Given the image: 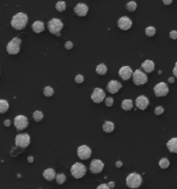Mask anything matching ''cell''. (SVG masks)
<instances>
[{
	"mask_svg": "<svg viewBox=\"0 0 177 189\" xmlns=\"http://www.w3.org/2000/svg\"><path fill=\"white\" fill-rule=\"evenodd\" d=\"M173 0H163V3L166 6H169L172 4Z\"/></svg>",
	"mask_w": 177,
	"mask_h": 189,
	"instance_id": "cell-41",
	"label": "cell"
},
{
	"mask_svg": "<svg viewBox=\"0 0 177 189\" xmlns=\"http://www.w3.org/2000/svg\"><path fill=\"white\" fill-rule=\"evenodd\" d=\"M14 126L18 132H20L27 128L28 126V121L26 117L24 115H17L14 118Z\"/></svg>",
	"mask_w": 177,
	"mask_h": 189,
	"instance_id": "cell-9",
	"label": "cell"
},
{
	"mask_svg": "<svg viewBox=\"0 0 177 189\" xmlns=\"http://www.w3.org/2000/svg\"><path fill=\"white\" fill-rule=\"evenodd\" d=\"M78 157L82 160H87L91 157L92 155V151L89 147L86 145L79 146L77 150Z\"/></svg>",
	"mask_w": 177,
	"mask_h": 189,
	"instance_id": "cell-11",
	"label": "cell"
},
{
	"mask_svg": "<svg viewBox=\"0 0 177 189\" xmlns=\"http://www.w3.org/2000/svg\"><path fill=\"white\" fill-rule=\"evenodd\" d=\"M166 146L170 152L177 153V137L170 139L167 142Z\"/></svg>",
	"mask_w": 177,
	"mask_h": 189,
	"instance_id": "cell-20",
	"label": "cell"
},
{
	"mask_svg": "<svg viewBox=\"0 0 177 189\" xmlns=\"http://www.w3.org/2000/svg\"><path fill=\"white\" fill-rule=\"evenodd\" d=\"M156 30L154 27H148L145 28V34L148 37H153L156 34Z\"/></svg>",
	"mask_w": 177,
	"mask_h": 189,
	"instance_id": "cell-32",
	"label": "cell"
},
{
	"mask_svg": "<svg viewBox=\"0 0 177 189\" xmlns=\"http://www.w3.org/2000/svg\"><path fill=\"white\" fill-rule=\"evenodd\" d=\"M40 189H42V188H40Z\"/></svg>",
	"mask_w": 177,
	"mask_h": 189,
	"instance_id": "cell-46",
	"label": "cell"
},
{
	"mask_svg": "<svg viewBox=\"0 0 177 189\" xmlns=\"http://www.w3.org/2000/svg\"><path fill=\"white\" fill-rule=\"evenodd\" d=\"M15 145L22 148H26L31 143V137L27 133L19 134L15 137Z\"/></svg>",
	"mask_w": 177,
	"mask_h": 189,
	"instance_id": "cell-7",
	"label": "cell"
},
{
	"mask_svg": "<svg viewBox=\"0 0 177 189\" xmlns=\"http://www.w3.org/2000/svg\"><path fill=\"white\" fill-rule=\"evenodd\" d=\"M28 22V17L26 14L24 13V12H18V13L15 14L12 17L11 22V25L14 29L20 31L26 27Z\"/></svg>",
	"mask_w": 177,
	"mask_h": 189,
	"instance_id": "cell-1",
	"label": "cell"
},
{
	"mask_svg": "<svg viewBox=\"0 0 177 189\" xmlns=\"http://www.w3.org/2000/svg\"><path fill=\"white\" fill-rule=\"evenodd\" d=\"M56 175H57L55 171L51 168L44 170L43 172L44 178L49 182H51L53 180H54L56 177Z\"/></svg>",
	"mask_w": 177,
	"mask_h": 189,
	"instance_id": "cell-19",
	"label": "cell"
},
{
	"mask_svg": "<svg viewBox=\"0 0 177 189\" xmlns=\"http://www.w3.org/2000/svg\"><path fill=\"white\" fill-rule=\"evenodd\" d=\"M33 119L35 121H36V122H40V121H41L43 119L44 114L41 111L37 110L33 112Z\"/></svg>",
	"mask_w": 177,
	"mask_h": 189,
	"instance_id": "cell-28",
	"label": "cell"
},
{
	"mask_svg": "<svg viewBox=\"0 0 177 189\" xmlns=\"http://www.w3.org/2000/svg\"><path fill=\"white\" fill-rule=\"evenodd\" d=\"M118 27L122 31H127L130 29L132 26V22L130 18L127 16H123L121 17L118 21Z\"/></svg>",
	"mask_w": 177,
	"mask_h": 189,
	"instance_id": "cell-14",
	"label": "cell"
},
{
	"mask_svg": "<svg viewBox=\"0 0 177 189\" xmlns=\"http://www.w3.org/2000/svg\"><path fill=\"white\" fill-rule=\"evenodd\" d=\"M118 74L123 81H128L129 79H130L131 77H132L133 71L130 67L123 66L119 69Z\"/></svg>",
	"mask_w": 177,
	"mask_h": 189,
	"instance_id": "cell-16",
	"label": "cell"
},
{
	"mask_svg": "<svg viewBox=\"0 0 177 189\" xmlns=\"http://www.w3.org/2000/svg\"><path fill=\"white\" fill-rule=\"evenodd\" d=\"M22 40L17 37H15L9 42L6 46V51L10 55H17L20 51Z\"/></svg>",
	"mask_w": 177,
	"mask_h": 189,
	"instance_id": "cell-4",
	"label": "cell"
},
{
	"mask_svg": "<svg viewBox=\"0 0 177 189\" xmlns=\"http://www.w3.org/2000/svg\"><path fill=\"white\" fill-rule=\"evenodd\" d=\"M96 72L100 76H104L105 75L107 72V67L105 65V64H100V65H98L96 68Z\"/></svg>",
	"mask_w": 177,
	"mask_h": 189,
	"instance_id": "cell-25",
	"label": "cell"
},
{
	"mask_svg": "<svg viewBox=\"0 0 177 189\" xmlns=\"http://www.w3.org/2000/svg\"><path fill=\"white\" fill-rule=\"evenodd\" d=\"M47 27L50 33L57 36H60V32L64 27V24L60 19L53 18L49 21Z\"/></svg>",
	"mask_w": 177,
	"mask_h": 189,
	"instance_id": "cell-3",
	"label": "cell"
},
{
	"mask_svg": "<svg viewBox=\"0 0 177 189\" xmlns=\"http://www.w3.org/2000/svg\"><path fill=\"white\" fill-rule=\"evenodd\" d=\"M56 182L60 185H62L65 183L66 180V177L65 174L63 173H60L56 175L55 177Z\"/></svg>",
	"mask_w": 177,
	"mask_h": 189,
	"instance_id": "cell-31",
	"label": "cell"
},
{
	"mask_svg": "<svg viewBox=\"0 0 177 189\" xmlns=\"http://www.w3.org/2000/svg\"><path fill=\"white\" fill-rule=\"evenodd\" d=\"M104 167H105V165L101 160L94 159L91 162L89 170L91 173L96 175L100 173L103 171Z\"/></svg>",
	"mask_w": 177,
	"mask_h": 189,
	"instance_id": "cell-12",
	"label": "cell"
},
{
	"mask_svg": "<svg viewBox=\"0 0 177 189\" xmlns=\"http://www.w3.org/2000/svg\"><path fill=\"white\" fill-rule=\"evenodd\" d=\"M65 47L66 50H71L73 49V47H74V44H73V42L71 41H67L65 44Z\"/></svg>",
	"mask_w": 177,
	"mask_h": 189,
	"instance_id": "cell-36",
	"label": "cell"
},
{
	"mask_svg": "<svg viewBox=\"0 0 177 189\" xmlns=\"http://www.w3.org/2000/svg\"><path fill=\"white\" fill-rule=\"evenodd\" d=\"M136 106L141 110H145L149 106L150 101L147 97L144 95H141L136 98L135 101Z\"/></svg>",
	"mask_w": 177,
	"mask_h": 189,
	"instance_id": "cell-13",
	"label": "cell"
},
{
	"mask_svg": "<svg viewBox=\"0 0 177 189\" xmlns=\"http://www.w3.org/2000/svg\"><path fill=\"white\" fill-rule=\"evenodd\" d=\"M32 29L36 33H40L45 30L44 22L42 21L37 20L33 22L32 24Z\"/></svg>",
	"mask_w": 177,
	"mask_h": 189,
	"instance_id": "cell-21",
	"label": "cell"
},
{
	"mask_svg": "<svg viewBox=\"0 0 177 189\" xmlns=\"http://www.w3.org/2000/svg\"><path fill=\"white\" fill-rule=\"evenodd\" d=\"M125 7H126V9H127V10L128 11L131 12H134L136 10L137 4H136V3L135 2L131 1V2H128L127 4H126Z\"/></svg>",
	"mask_w": 177,
	"mask_h": 189,
	"instance_id": "cell-27",
	"label": "cell"
},
{
	"mask_svg": "<svg viewBox=\"0 0 177 189\" xmlns=\"http://www.w3.org/2000/svg\"><path fill=\"white\" fill-rule=\"evenodd\" d=\"M168 82L169 83H170V84H172V83L175 82V78H174V77H170V78H168Z\"/></svg>",
	"mask_w": 177,
	"mask_h": 189,
	"instance_id": "cell-45",
	"label": "cell"
},
{
	"mask_svg": "<svg viewBox=\"0 0 177 189\" xmlns=\"http://www.w3.org/2000/svg\"><path fill=\"white\" fill-rule=\"evenodd\" d=\"M122 87V84L120 82L115 81V80H112L108 83L107 86V90L108 91L110 94H114L118 93L120 89Z\"/></svg>",
	"mask_w": 177,
	"mask_h": 189,
	"instance_id": "cell-15",
	"label": "cell"
},
{
	"mask_svg": "<svg viewBox=\"0 0 177 189\" xmlns=\"http://www.w3.org/2000/svg\"><path fill=\"white\" fill-rule=\"evenodd\" d=\"M172 73H173V75L177 78V62L175 63V67H174Z\"/></svg>",
	"mask_w": 177,
	"mask_h": 189,
	"instance_id": "cell-39",
	"label": "cell"
},
{
	"mask_svg": "<svg viewBox=\"0 0 177 189\" xmlns=\"http://www.w3.org/2000/svg\"><path fill=\"white\" fill-rule=\"evenodd\" d=\"M71 173L75 179H81L87 173V168L84 164L76 162L71 166Z\"/></svg>",
	"mask_w": 177,
	"mask_h": 189,
	"instance_id": "cell-5",
	"label": "cell"
},
{
	"mask_svg": "<svg viewBox=\"0 0 177 189\" xmlns=\"http://www.w3.org/2000/svg\"><path fill=\"white\" fill-rule=\"evenodd\" d=\"M164 112V108L162 106H157L154 110V114L157 116H160Z\"/></svg>",
	"mask_w": 177,
	"mask_h": 189,
	"instance_id": "cell-33",
	"label": "cell"
},
{
	"mask_svg": "<svg viewBox=\"0 0 177 189\" xmlns=\"http://www.w3.org/2000/svg\"><path fill=\"white\" fill-rule=\"evenodd\" d=\"M142 182H143V179H142L141 175L136 172H131L126 177V185L132 189L140 187Z\"/></svg>",
	"mask_w": 177,
	"mask_h": 189,
	"instance_id": "cell-2",
	"label": "cell"
},
{
	"mask_svg": "<svg viewBox=\"0 0 177 189\" xmlns=\"http://www.w3.org/2000/svg\"><path fill=\"white\" fill-rule=\"evenodd\" d=\"M141 67L145 73H150L154 71L155 64L152 60H146L145 61H144L143 63H142Z\"/></svg>",
	"mask_w": 177,
	"mask_h": 189,
	"instance_id": "cell-18",
	"label": "cell"
},
{
	"mask_svg": "<svg viewBox=\"0 0 177 189\" xmlns=\"http://www.w3.org/2000/svg\"><path fill=\"white\" fill-rule=\"evenodd\" d=\"M88 7L84 3H79L74 8V12L79 17H84L87 15Z\"/></svg>",
	"mask_w": 177,
	"mask_h": 189,
	"instance_id": "cell-17",
	"label": "cell"
},
{
	"mask_svg": "<svg viewBox=\"0 0 177 189\" xmlns=\"http://www.w3.org/2000/svg\"><path fill=\"white\" fill-rule=\"evenodd\" d=\"M43 93L46 97H51L54 94V89L50 86H47V87H44Z\"/></svg>",
	"mask_w": 177,
	"mask_h": 189,
	"instance_id": "cell-29",
	"label": "cell"
},
{
	"mask_svg": "<svg viewBox=\"0 0 177 189\" xmlns=\"http://www.w3.org/2000/svg\"><path fill=\"white\" fill-rule=\"evenodd\" d=\"M113 99L112 97H107L105 100V103L107 107H112L113 105Z\"/></svg>",
	"mask_w": 177,
	"mask_h": 189,
	"instance_id": "cell-34",
	"label": "cell"
},
{
	"mask_svg": "<svg viewBox=\"0 0 177 189\" xmlns=\"http://www.w3.org/2000/svg\"><path fill=\"white\" fill-rule=\"evenodd\" d=\"M170 37L171 38L172 40H176L177 39V31L175 30L170 31Z\"/></svg>",
	"mask_w": 177,
	"mask_h": 189,
	"instance_id": "cell-37",
	"label": "cell"
},
{
	"mask_svg": "<svg viewBox=\"0 0 177 189\" xmlns=\"http://www.w3.org/2000/svg\"><path fill=\"white\" fill-rule=\"evenodd\" d=\"M132 81L136 85H143L146 84L148 81L147 76L141 69H136L133 72Z\"/></svg>",
	"mask_w": 177,
	"mask_h": 189,
	"instance_id": "cell-6",
	"label": "cell"
},
{
	"mask_svg": "<svg viewBox=\"0 0 177 189\" xmlns=\"http://www.w3.org/2000/svg\"><path fill=\"white\" fill-rule=\"evenodd\" d=\"M154 93L156 97H165L168 94L169 87L165 82H160L154 87Z\"/></svg>",
	"mask_w": 177,
	"mask_h": 189,
	"instance_id": "cell-8",
	"label": "cell"
},
{
	"mask_svg": "<svg viewBox=\"0 0 177 189\" xmlns=\"http://www.w3.org/2000/svg\"><path fill=\"white\" fill-rule=\"evenodd\" d=\"M116 167L118 168H121L122 166V162H121V161L116 162Z\"/></svg>",
	"mask_w": 177,
	"mask_h": 189,
	"instance_id": "cell-44",
	"label": "cell"
},
{
	"mask_svg": "<svg viewBox=\"0 0 177 189\" xmlns=\"http://www.w3.org/2000/svg\"><path fill=\"white\" fill-rule=\"evenodd\" d=\"M106 94L103 89L99 87H96L93 89L92 94L91 95V98L93 102L97 104L101 103L105 99Z\"/></svg>",
	"mask_w": 177,
	"mask_h": 189,
	"instance_id": "cell-10",
	"label": "cell"
},
{
	"mask_svg": "<svg viewBox=\"0 0 177 189\" xmlns=\"http://www.w3.org/2000/svg\"><path fill=\"white\" fill-rule=\"evenodd\" d=\"M55 8L58 12H64L66 10V3L63 1H59L56 3Z\"/></svg>",
	"mask_w": 177,
	"mask_h": 189,
	"instance_id": "cell-30",
	"label": "cell"
},
{
	"mask_svg": "<svg viewBox=\"0 0 177 189\" xmlns=\"http://www.w3.org/2000/svg\"><path fill=\"white\" fill-rule=\"evenodd\" d=\"M4 125L6 126V127H10L11 125V120H5L4 121Z\"/></svg>",
	"mask_w": 177,
	"mask_h": 189,
	"instance_id": "cell-40",
	"label": "cell"
},
{
	"mask_svg": "<svg viewBox=\"0 0 177 189\" xmlns=\"http://www.w3.org/2000/svg\"><path fill=\"white\" fill-rule=\"evenodd\" d=\"M159 166L161 169H167L170 166V161L166 157L162 158L159 162Z\"/></svg>",
	"mask_w": 177,
	"mask_h": 189,
	"instance_id": "cell-26",
	"label": "cell"
},
{
	"mask_svg": "<svg viewBox=\"0 0 177 189\" xmlns=\"http://www.w3.org/2000/svg\"><path fill=\"white\" fill-rule=\"evenodd\" d=\"M115 129L114 123L112 121H107L103 125V130L106 133H111Z\"/></svg>",
	"mask_w": 177,
	"mask_h": 189,
	"instance_id": "cell-22",
	"label": "cell"
},
{
	"mask_svg": "<svg viewBox=\"0 0 177 189\" xmlns=\"http://www.w3.org/2000/svg\"><path fill=\"white\" fill-rule=\"evenodd\" d=\"M121 107L125 111H130L134 107V103L131 99H125L122 102Z\"/></svg>",
	"mask_w": 177,
	"mask_h": 189,
	"instance_id": "cell-23",
	"label": "cell"
},
{
	"mask_svg": "<svg viewBox=\"0 0 177 189\" xmlns=\"http://www.w3.org/2000/svg\"><path fill=\"white\" fill-rule=\"evenodd\" d=\"M96 189H111L107 184H100L98 187L96 188Z\"/></svg>",
	"mask_w": 177,
	"mask_h": 189,
	"instance_id": "cell-38",
	"label": "cell"
},
{
	"mask_svg": "<svg viewBox=\"0 0 177 189\" xmlns=\"http://www.w3.org/2000/svg\"><path fill=\"white\" fill-rule=\"evenodd\" d=\"M107 185L109 186V187L111 189H112V188L115 187V182H109L108 184H107Z\"/></svg>",
	"mask_w": 177,
	"mask_h": 189,
	"instance_id": "cell-43",
	"label": "cell"
},
{
	"mask_svg": "<svg viewBox=\"0 0 177 189\" xmlns=\"http://www.w3.org/2000/svg\"><path fill=\"white\" fill-rule=\"evenodd\" d=\"M84 76L81 74H78L76 76H75V82L78 83V84H81V83H83L84 82Z\"/></svg>",
	"mask_w": 177,
	"mask_h": 189,
	"instance_id": "cell-35",
	"label": "cell"
},
{
	"mask_svg": "<svg viewBox=\"0 0 177 189\" xmlns=\"http://www.w3.org/2000/svg\"><path fill=\"white\" fill-rule=\"evenodd\" d=\"M27 161L28 163H30V164H32V163L34 162V157L33 156H28Z\"/></svg>",
	"mask_w": 177,
	"mask_h": 189,
	"instance_id": "cell-42",
	"label": "cell"
},
{
	"mask_svg": "<svg viewBox=\"0 0 177 189\" xmlns=\"http://www.w3.org/2000/svg\"><path fill=\"white\" fill-rule=\"evenodd\" d=\"M9 109L8 102L4 99H0V114H5Z\"/></svg>",
	"mask_w": 177,
	"mask_h": 189,
	"instance_id": "cell-24",
	"label": "cell"
}]
</instances>
